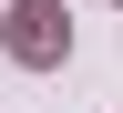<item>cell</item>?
<instances>
[{"mask_svg":"<svg viewBox=\"0 0 123 113\" xmlns=\"http://www.w3.org/2000/svg\"><path fill=\"white\" fill-rule=\"evenodd\" d=\"M10 62H31V72H51L62 52H72V21H62V0H10Z\"/></svg>","mask_w":123,"mask_h":113,"instance_id":"obj_1","label":"cell"}]
</instances>
